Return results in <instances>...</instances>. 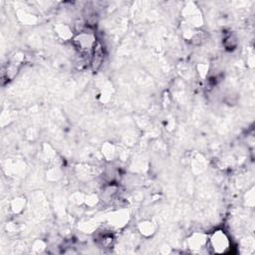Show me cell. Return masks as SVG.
<instances>
[{
  "label": "cell",
  "instance_id": "obj_1",
  "mask_svg": "<svg viewBox=\"0 0 255 255\" xmlns=\"http://www.w3.org/2000/svg\"><path fill=\"white\" fill-rule=\"evenodd\" d=\"M210 244L215 252L222 253L225 252L229 247V241L226 234L222 230H217L213 233L210 238Z\"/></svg>",
  "mask_w": 255,
  "mask_h": 255
}]
</instances>
